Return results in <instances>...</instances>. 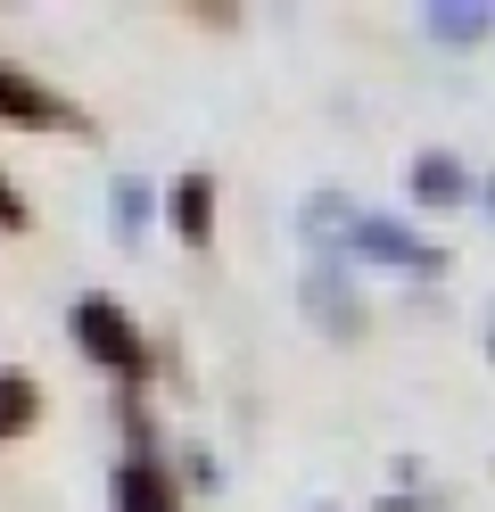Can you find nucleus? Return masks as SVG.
Instances as JSON below:
<instances>
[{
  "instance_id": "9b49d317",
  "label": "nucleus",
  "mask_w": 495,
  "mask_h": 512,
  "mask_svg": "<svg viewBox=\"0 0 495 512\" xmlns=\"http://www.w3.org/2000/svg\"><path fill=\"white\" fill-rule=\"evenodd\" d=\"M165 463H174V488H223V463H215V455H207L198 438H182V446H174Z\"/></svg>"
},
{
  "instance_id": "0eeeda50",
  "label": "nucleus",
  "mask_w": 495,
  "mask_h": 512,
  "mask_svg": "<svg viewBox=\"0 0 495 512\" xmlns=\"http://www.w3.org/2000/svg\"><path fill=\"white\" fill-rule=\"evenodd\" d=\"M355 215H363V207L347 199V190H314L297 223H306V240H314V248H330V265H339V248H347V232H355Z\"/></svg>"
},
{
  "instance_id": "7ed1b4c3",
  "label": "nucleus",
  "mask_w": 495,
  "mask_h": 512,
  "mask_svg": "<svg viewBox=\"0 0 495 512\" xmlns=\"http://www.w3.org/2000/svg\"><path fill=\"white\" fill-rule=\"evenodd\" d=\"M306 323L330 331V339H363V331H372V314H363L347 265H306Z\"/></svg>"
},
{
  "instance_id": "20e7f679",
  "label": "nucleus",
  "mask_w": 495,
  "mask_h": 512,
  "mask_svg": "<svg viewBox=\"0 0 495 512\" xmlns=\"http://www.w3.org/2000/svg\"><path fill=\"white\" fill-rule=\"evenodd\" d=\"M0 124H25V133H75V108L58 100L50 83H33L25 67H9V58H0Z\"/></svg>"
},
{
  "instance_id": "f03ea898",
  "label": "nucleus",
  "mask_w": 495,
  "mask_h": 512,
  "mask_svg": "<svg viewBox=\"0 0 495 512\" xmlns=\"http://www.w3.org/2000/svg\"><path fill=\"white\" fill-rule=\"evenodd\" d=\"M339 256H355V265H380V273H405V281H438V273H446V248H438V240H421L413 223L372 215V207L355 215V232H347Z\"/></svg>"
},
{
  "instance_id": "1a4fd4ad",
  "label": "nucleus",
  "mask_w": 495,
  "mask_h": 512,
  "mask_svg": "<svg viewBox=\"0 0 495 512\" xmlns=\"http://www.w3.org/2000/svg\"><path fill=\"white\" fill-rule=\"evenodd\" d=\"M25 430H42V380L0 372V438H25Z\"/></svg>"
},
{
  "instance_id": "f8f14e48",
  "label": "nucleus",
  "mask_w": 495,
  "mask_h": 512,
  "mask_svg": "<svg viewBox=\"0 0 495 512\" xmlns=\"http://www.w3.org/2000/svg\"><path fill=\"white\" fill-rule=\"evenodd\" d=\"M25 223H33V207H25V190H17L9 174H0V232H25Z\"/></svg>"
},
{
  "instance_id": "dca6fc26",
  "label": "nucleus",
  "mask_w": 495,
  "mask_h": 512,
  "mask_svg": "<svg viewBox=\"0 0 495 512\" xmlns=\"http://www.w3.org/2000/svg\"><path fill=\"white\" fill-rule=\"evenodd\" d=\"M314 512H330V504H314Z\"/></svg>"
},
{
  "instance_id": "9d476101",
  "label": "nucleus",
  "mask_w": 495,
  "mask_h": 512,
  "mask_svg": "<svg viewBox=\"0 0 495 512\" xmlns=\"http://www.w3.org/2000/svg\"><path fill=\"white\" fill-rule=\"evenodd\" d=\"M421 25H429L438 42H479L487 25H495V9H479V0H462V9H454V0H429V9H421Z\"/></svg>"
},
{
  "instance_id": "f257e3e1",
  "label": "nucleus",
  "mask_w": 495,
  "mask_h": 512,
  "mask_svg": "<svg viewBox=\"0 0 495 512\" xmlns=\"http://www.w3.org/2000/svg\"><path fill=\"white\" fill-rule=\"evenodd\" d=\"M66 331H75V347L116 380L124 397H141V389H149V339H141V323H132V314H124L108 290H83L75 314H66Z\"/></svg>"
},
{
  "instance_id": "4468645a",
  "label": "nucleus",
  "mask_w": 495,
  "mask_h": 512,
  "mask_svg": "<svg viewBox=\"0 0 495 512\" xmlns=\"http://www.w3.org/2000/svg\"><path fill=\"white\" fill-rule=\"evenodd\" d=\"M479 207H487V215H495V174H487V182H479Z\"/></svg>"
},
{
  "instance_id": "2eb2a0df",
  "label": "nucleus",
  "mask_w": 495,
  "mask_h": 512,
  "mask_svg": "<svg viewBox=\"0 0 495 512\" xmlns=\"http://www.w3.org/2000/svg\"><path fill=\"white\" fill-rule=\"evenodd\" d=\"M487 364H495V298H487Z\"/></svg>"
},
{
  "instance_id": "423d86ee",
  "label": "nucleus",
  "mask_w": 495,
  "mask_h": 512,
  "mask_svg": "<svg viewBox=\"0 0 495 512\" xmlns=\"http://www.w3.org/2000/svg\"><path fill=\"white\" fill-rule=\"evenodd\" d=\"M215 207H223V190H215L207 166L174 174V190H165V223H174L182 248H207V240H215Z\"/></svg>"
},
{
  "instance_id": "6e6552de",
  "label": "nucleus",
  "mask_w": 495,
  "mask_h": 512,
  "mask_svg": "<svg viewBox=\"0 0 495 512\" xmlns=\"http://www.w3.org/2000/svg\"><path fill=\"white\" fill-rule=\"evenodd\" d=\"M108 223H116V240L132 248V240L157 223V190H149L141 174H116V182H108Z\"/></svg>"
},
{
  "instance_id": "ddd939ff",
  "label": "nucleus",
  "mask_w": 495,
  "mask_h": 512,
  "mask_svg": "<svg viewBox=\"0 0 495 512\" xmlns=\"http://www.w3.org/2000/svg\"><path fill=\"white\" fill-rule=\"evenodd\" d=\"M372 512H438V496H429V488H405V496H380Z\"/></svg>"
},
{
  "instance_id": "39448f33",
  "label": "nucleus",
  "mask_w": 495,
  "mask_h": 512,
  "mask_svg": "<svg viewBox=\"0 0 495 512\" xmlns=\"http://www.w3.org/2000/svg\"><path fill=\"white\" fill-rule=\"evenodd\" d=\"M405 182H413V207H421V215H462V207L479 199V174L462 166L454 149H421Z\"/></svg>"
}]
</instances>
